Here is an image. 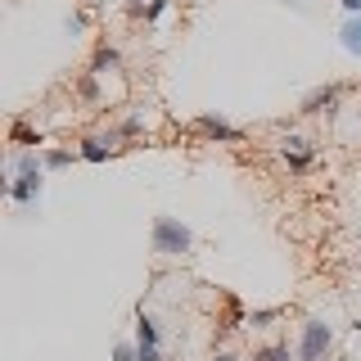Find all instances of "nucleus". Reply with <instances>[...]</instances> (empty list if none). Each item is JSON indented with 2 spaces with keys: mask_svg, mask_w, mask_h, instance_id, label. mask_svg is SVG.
I'll use <instances>...</instances> for the list:
<instances>
[{
  "mask_svg": "<svg viewBox=\"0 0 361 361\" xmlns=\"http://www.w3.org/2000/svg\"><path fill=\"white\" fill-rule=\"evenodd\" d=\"M149 248L158 257H185L190 248H195V235H190V226H180L176 217L158 212L154 226H149Z\"/></svg>",
  "mask_w": 361,
  "mask_h": 361,
  "instance_id": "f257e3e1",
  "label": "nucleus"
},
{
  "mask_svg": "<svg viewBox=\"0 0 361 361\" xmlns=\"http://www.w3.org/2000/svg\"><path fill=\"white\" fill-rule=\"evenodd\" d=\"M41 172H45V158H37V154H18L14 158V185L5 190L14 203H32L41 195Z\"/></svg>",
  "mask_w": 361,
  "mask_h": 361,
  "instance_id": "f03ea898",
  "label": "nucleus"
},
{
  "mask_svg": "<svg viewBox=\"0 0 361 361\" xmlns=\"http://www.w3.org/2000/svg\"><path fill=\"white\" fill-rule=\"evenodd\" d=\"M330 325L325 321H307L302 325V338H298V361H325V353H330Z\"/></svg>",
  "mask_w": 361,
  "mask_h": 361,
  "instance_id": "7ed1b4c3",
  "label": "nucleus"
},
{
  "mask_svg": "<svg viewBox=\"0 0 361 361\" xmlns=\"http://www.w3.org/2000/svg\"><path fill=\"white\" fill-rule=\"evenodd\" d=\"M195 127H199L203 135H208V140H221V145H240V140H244V131H240V127H231V122L212 118V113H203Z\"/></svg>",
  "mask_w": 361,
  "mask_h": 361,
  "instance_id": "20e7f679",
  "label": "nucleus"
},
{
  "mask_svg": "<svg viewBox=\"0 0 361 361\" xmlns=\"http://www.w3.org/2000/svg\"><path fill=\"white\" fill-rule=\"evenodd\" d=\"M338 90H343V86H316V90H307V95H302V113H325V109H334Z\"/></svg>",
  "mask_w": 361,
  "mask_h": 361,
  "instance_id": "39448f33",
  "label": "nucleus"
},
{
  "mask_svg": "<svg viewBox=\"0 0 361 361\" xmlns=\"http://www.w3.org/2000/svg\"><path fill=\"white\" fill-rule=\"evenodd\" d=\"M285 163L293 167V172H307V167H312V149H307V140L289 135V140H285Z\"/></svg>",
  "mask_w": 361,
  "mask_h": 361,
  "instance_id": "423d86ee",
  "label": "nucleus"
},
{
  "mask_svg": "<svg viewBox=\"0 0 361 361\" xmlns=\"http://www.w3.org/2000/svg\"><path fill=\"white\" fill-rule=\"evenodd\" d=\"M113 140H118V135H109V140H82V158H86V163H109V158H113Z\"/></svg>",
  "mask_w": 361,
  "mask_h": 361,
  "instance_id": "0eeeda50",
  "label": "nucleus"
},
{
  "mask_svg": "<svg viewBox=\"0 0 361 361\" xmlns=\"http://www.w3.org/2000/svg\"><path fill=\"white\" fill-rule=\"evenodd\" d=\"M338 41H343V50H348V54H357V59H361V14H357V18H348L343 27H338Z\"/></svg>",
  "mask_w": 361,
  "mask_h": 361,
  "instance_id": "6e6552de",
  "label": "nucleus"
},
{
  "mask_svg": "<svg viewBox=\"0 0 361 361\" xmlns=\"http://www.w3.org/2000/svg\"><path fill=\"white\" fill-rule=\"evenodd\" d=\"M9 140H14V145H18L23 154H27L32 145H45V140H41V131H32L27 122H14V127H9Z\"/></svg>",
  "mask_w": 361,
  "mask_h": 361,
  "instance_id": "1a4fd4ad",
  "label": "nucleus"
},
{
  "mask_svg": "<svg viewBox=\"0 0 361 361\" xmlns=\"http://www.w3.org/2000/svg\"><path fill=\"white\" fill-rule=\"evenodd\" d=\"M109 68H118V50H113V45H99L95 59H90V73H109Z\"/></svg>",
  "mask_w": 361,
  "mask_h": 361,
  "instance_id": "9d476101",
  "label": "nucleus"
},
{
  "mask_svg": "<svg viewBox=\"0 0 361 361\" xmlns=\"http://www.w3.org/2000/svg\"><path fill=\"white\" fill-rule=\"evenodd\" d=\"M253 361H289V343H262L253 353Z\"/></svg>",
  "mask_w": 361,
  "mask_h": 361,
  "instance_id": "9b49d317",
  "label": "nucleus"
},
{
  "mask_svg": "<svg viewBox=\"0 0 361 361\" xmlns=\"http://www.w3.org/2000/svg\"><path fill=\"white\" fill-rule=\"evenodd\" d=\"M280 316H285V307H257V312H248V325H253V330H262V325L280 321Z\"/></svg>",
  "mask_w": 361,
  "mask_h": 361,
  "instance_id": "f8f14e48",
  "label": "nucleus"
},
{
  "mask_svg": "<svg viewBox=\"0 0 361 361\" xmlns=\"http://www.w3.org/2000/svg\"><path fill=\"white\" fill-rule=\"evenodd\" d=\"M135 343H158V325L145 312H140V321H135Z\"/></svg>",
  "mask_w": 361,
  "mask_h": 361,
  "instance_id": "ddd939ff",
  "label": "nucleus"
},
{
  "mask_svg": "<svg viewBox=\"0 0 361 361\" xmlns=\"http://www.w3.org/2000/svg\"><path fill=\"white\" fill-rule=\"evenodd\" d=\"M68 163H73V154H68V149H45V167L59 172V167H68Z\"/></svg>",
  "mask_w": 361,
  "mask_h": 361,
  "instance_id": "4468645a",
  "label": "nucleus"
},
{
  "mask_svg": "<svg viewBox=\"0 0 361 361\" xmlns=\"http://www.w3.org/2000/svg\"><path fill=\"white\" fill-rule=\"evenodd\" d=\"M77 90H82V99H99V82H95V73H86L82 82H77Z\"/></svg>",
  "mask_w": 361,
  "mask_h": 361,
  "instance_id": "2eb2a0df",
  "label": "nucleus"
},
{
  "mask_svg": "<svg viewBox=\"0 0 361 361\" xmlns=\"http://www.w3.org/2000/svg\"><path fill=\"white\" fill-rule=\"evenodd\" d=\"M167 14V0H149V5H145V23H158Z\"/></svg>",
  "mask_w": 361,
  "mask_h": 361,
  "instance_id": "dca6fc26",
  "label": "nucleus"
},
{
  "mask_svg": "<svg viewBox=\"0 0 361 361\" xmlns=\"http://www.w3.org/2000/svg\"><path fill=\"white\" fill-rule=\"evenodd\" d=\"M113 361H140V353H135V343H118L113 348Z\"/></svg>",
  "mask_w": 361,
  "mask_h": 361,
  "instance_id": "f3484780",
  "label": "nucleus"
},
{
  "mask_svg": "<svg viewBox=\"0 0 361 361\" xmlns=\"http://www.w3.org/2000/svg\"><path fill=\"white\" fill-rule=\"evenodd\" d=\"M135 353H140V361H163L158 357V343H135Z\"/></svg>",
  "mask_w": 361,
  "mask_h": 361,
  "instance_id": "a211bd4d",
  "label": "nucleus"
},
{
  "mask_svg": "<svg viewBox=\"0 0 361 361\" xmlns=\"http://www.w3.org/2000/svg\"><path fill=\"white\" fill-rule=\"evenodd\" d=\"M338 5L348 9V18H357V14H361V0H338Z\"/></svg>",
  "mask_w": 361,
  "mask_h": 361,
  "instance_id": "6ab92c4d",
  "label": "nucleus"
},
{
  "mask_svg": "<svg viewBox=\"0 0 361 361\" xmlns=\"http://www.w3.org/2000/svg\"><path fill=\"white\" fill-rule=\"evenodd\" d=\"M217 361H240V357H231V353H217Z\"/></svg>",
  "mask_w": 361,
  "mask_h": 361,
  "instance_id": "aec40b11",
  "label": "nucleus"
},
{
  "mask_svg": "<svg viewBox=\"0 0 361 361\" xmlns=\"http://www.w3.org/2000/svg\"><path fill=\"white\" fill-rule=\"evenodd\" d=\"M353 330H357V334H361V316H357V321H353Z\"/></svg>",
  "mask_w": 361,
  "mask_h": 361,
  "instance_id": "412c9836",
  "label": "nucleus"
}]
</instances>
